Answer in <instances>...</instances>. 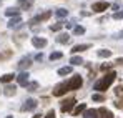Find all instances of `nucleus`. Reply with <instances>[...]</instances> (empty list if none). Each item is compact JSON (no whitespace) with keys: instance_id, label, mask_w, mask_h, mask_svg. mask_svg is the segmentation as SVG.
<instances>
[{"instance_id":"1","label":"nucleus","mask_w":123,"mask_h":118,"mask_svg":"<svg viewBox=\"0 0 123 118\" xmlns=\"http://www.w3.org/2000/svg\"><path fill=\"white\" fill-rule=\"evenodd\" d=\"M115 78H117V73H115V72H108L105 77H102V78L93 85V90H97V92H105V90L113 83Z\"/></svg>"},{"instance_id":"2","label":"nucleus","mask_w":123,"mask_h":118,"mask_svg":"<svg viewBox=\"0 0 123 118\" xmlns=\"http://www.w3.org/2000/svg\"><path fill=\"white\" fill-rule=\"evenodd\" d=\"M82 83H83V80H82L80 75H73L68 81H65V85H67V90H68V92H70V90H78V88L82 87Z\"/></svg>"},{"instance_id":"3","label":"nucleus","mask_w":123,"mask_h":118,"mask_svg":"<svg viewBox=\"0 0 123 118\" xmlns=\"http://www.w3.org/2000/svg\"><path fill=\"white\" fill-rule=\"evenodd\" d=\"M37 100H33V98H28V100H25L23 101V105H22V112H32V110H35L37 108Z\"/></svg>"},{"instance_id":"4","label":"nucleus","mask_w":123,"mask_h":118,"mask_svg":"<svg viewBox=\"0 0 123 118\" xmlns=\"http://www.w3.org/2000/svg\"><path fill=\"white\" fill-rule=\"evenodd\" d=\"M108 7H110V3L102 0V2H95V3L92 5V10H93V12H97V13H102V12H105Z\"/></svg>"},{"instance_id":"5","label":"nucleus","mask_w":123,"mask_h":118,"mask_svg":"<svg viewBox=\"0 0 123 118\" xmlns=\"http://www.w3.org/2000/svg\"><path fill=\"white\" fill-rule=\"evenodd\" d=\"M73 105H75V98H67L62 101L60 105V110L65 113V112H72V108H73Z\"/></svg>"},{"instance_id":"6","label":"nucleus","mask_w":123,"mask_h":118,"mask_svg":"<svg viewBox=\"0 0 123 118\" xmlns=\"http://www.w3.org/2000/svg\"><path fill=\"white\" fill-rule=\"evenodd\" d=\"M52 13H53L52 10H47V12H43L42 15H38V17H35V19L30 20V25H35L37 22H43V20H48L50 17H52Z\"/></svg>"},{"instance_id":"7","label":"nucleus","mask_w":123,"mask_h":118,"mask_svg":"<svg viewBox=\"0 0 123 118\" xmlns=\"http://www.w3.org/2000/svg\"><path fill=\"white\" fill-rule=\"evenodd\" d=\"M28 77H30V75H28L27 72H22L20 75L17 77V83L22 85V87H27V85H28Z\"/></svg>"},{"instance_id":"8","label":"nucleus","mask_w":123,"mask_h":118,"mask_svg":"<svg viewBox=\"0 0 123 118\" xmlns=\"http://www.w3.org/2000/svg\"><path fill=\"white\" fill-rule=\"evenodd\" d=\"M22 25H23V22H22L20 17H13V19L8 22V28H12V30L13 28H20Z\"/></svg>"},{"instance_id":"9","label":"nucleus","mask_w":123,"mask_h":118,"mask_svg":"<svg viewBox=\"0 0 123 118\" xmlns=\"http://www.w3.org/2000/svg\"><path fill=\"white\" fill-rule=\"evenodd\" d=\"M92 45L90 43H82V45H75L73 48H72V53H80V52H85V50H88Z\"/></svg>"},{"instance_id":"10","label":"nucleus","mask_w":123,"mask_h":118,"mask_svg":"<svg viewBox=\"0 0 123 118\" xmlns=\"http://www.w3.org/2000/svg\"><path fill=\"white\" fill-rule=\"evenodd\" d=\"M30 65H32V58H30V57H23V58L18 62V68H20V70H25V68H28Z\"/></svg>"},{"instance_id":"11","label":"nucleus","mask_w":123,"mask_h":118,"mask_svg":"<svg viewBox=\"0 0 123 118\" xmlns=\"http://www.w3.org/2000/svg\"><path fill=\"white\" fill-rule=\"evenodd\" d=\"M32 43H33V47H37V48H43V47L47 45V40L40 38V37H33V38H32Z\"/></svg>"},{"instance_id":"12","label":"nucleus","mask_w":123,"mask_h":118,"mask_svg":"<svg viewBox=\"0 0 123 118\" xmlns=\"http://www.w3.org/2000/svg\"><path fill=\"white\" fill-rule=\"evenodd\" d=\"M5 15H7V17H18V15H20V8H17V7H10V8L5 10Z\"/></svg>"},{"instance_id":"13","label":"nucleus","mask_w":123,"mask_h":118,"mask_svg":"<svg viewBox=\"0 0 123 118\" xmlns=\"http://www.w3.org/2000/svg\"><path fill=\"white\" fill-rule=\"evenodd\" d=\"M97 112H98V118H113V113L110 110H106V108H100Z\"/></svg>"},{"instance_id":"14","label":"nucleus","mask_w":123,"mask_h":118,"mask_svg":"<svg viewBox=\"0 0 123 118\" xmlns=\"http://www.w3.org/2000/svg\"><path fill=\"white\" fill-rule=\"evenodd\" d=\"M15 92H17V88H15L13 85H7V87L3 88V95H7V97H13Z\"/></svg>"},{"instance_id":"15","label":"nucleus","mask_w":123,"mask_h":118,"mask_svg":"<svg viewBox=\"0 0 123 118\" xmlns=\"http://www.w3.org/2000/svg\"><path fill=\"white\" fill-rule=\"evenodd\" d=\"M83 118H98V112L97 110H85Z\"/></svg>"},{"instance_id":"16","label":"nucleus","mask_w":123,"mask_h":118,"mask_svg":"<svg viewBox=\"0 0 123 118\" xmlns=\"http://www.w3.org/2000/svg\"><path fill=\"white\" fill-rule=\"evenodd\" d=\"M57 42H58V43H68V42H70L68 33H62V35H58V37H57Z\"/></svg>"},{"instance_id":"17","label":"nucleus","mask_w":123,"mask_h":118,"mask_svg":"<svg viewBox=\"0 0 123 118\" xmlns=\"http://www.w3.org/2000/svg\"><path fill=\"white\" fill-rule=\"evenodd\" d=\"M13 77H15L13 73H5L3 77H0V81H3V83H10V81L13 80Z\"/></svg>"},{"instance_id":"18","label":"nucleus","mask_w":123,"mask_h":118,"mask_svg":"<svg viewBox=\"0 0 123 118\" xmlns=\"http://www.w3.org/2000/svg\"><path fill=\"white\" fill-rule=\"evenodd\" d=\"M85 110H86V105H85V103H80V105L73 110V115L77 117V115H80V113H82V112H85Z\"/></svg>"},{"instance_id":"19","label":"nucleus","mask_w":123,"mask_h":118,"mask_svg":"<svg viewBox=\"0 0 123 118\" xmlns=\"http://www.w3.org/2000/svg\"><path fill=\"white\" fill-rule=\"evenodd\" d=\"M70 73H72V67H63V68L58 70V75H62V77L63 75H70Z\"/></svg>"},{"instance_id":"20","label":"nucleus","mask_w":123,"mask_h":118,"mask_svg":"<svg viewBox=\"0 0 123 118\" xmlns=\"http://www.w3.org/2000/svg\"><path fill=\"white\" fill-rule=\"evenodd\" d=\"M63 23H65V22H58V23H55V25H50V30H52V32H58V30L63 28Z\"/></svg>"},{"instance_id":"21","label":"nucleus","mask_w":123,"mask_h":118,"mask_svg":"<svg viewBox=\"0 0 123 118\" xmlns=\"http://www.w3.org/2000/svg\"><path fill=\"white\" fill-rule=\"evenodd\" d=\"M98 57H102V58H108V57H111V52L110 50H98Z\"/></svg>"},{"instance_id":"22","label":"nucleus","mask_w":123,"mask_h":118,"mask_svg":"<svg viewBox=\"0 0 123 118\" xmlns=\"http://www.w3.org/2000/svg\"><path fill=\"white\" fill-rule=\"evenodd\" d=\"M55 15H57L58 19H63V17H67V15H68V10H65V8H58V10L55 12Z\"/></svg>"},{"instance_id":"23","label":"nucleus","mask_w":123,"mask_h":118,"mask_svg":"<svg viewBox=\"0 0 123 118\" xmlns=\"http://www.w3.org/2000/svg\"><path fill=\"white\" fill-rule=\"evenodd\" d=\"M37 88H38V83H37V81H32V83L27 85V90H28V92H37Z\"/></svg>"},{"instance_id":"24","label":"nucleus","mask_w":123,"mask_h":118,"mask_svg":"<svg viewBox=\"0 0 123 118\" xmlns=\"http://www.w3.org/2000/svg\"><path fill=\"white\" fill-rule=\"evenodd\" d=\"M32 5H33V0H23V2H22V8H23V10H28Z\"/></svg>"},{"instance_id":"25","label":"nucleus","mask_w":123,"mask_h":118,"mask_svg":"<svg viewBox=\"0 0 123 118\" xmlns=\"http://www.w3.org/2000/svg\"><path fill=\"white\" fill-rule=\"evenodd\" d=\"M70 63H72V65H82L83 60H82V57H72V58H70Z\"/></svg>"},{"instance_id":"26","label":"nucleus","mask_w":123,"mask_h":118,"mask_svg":"<svg viewBox=\"0 0 123 118\" xmlns=\"http://www.w3.org/2000/svg\"><path fill=\"white\" fill-rule=\"evenodd\" d=\"M73 33H75V35H83V33H85V28L80 27V25H77V27H73Z\"/></svg>"},{"instance_id":"27","label":"nucleus","mask_w":123,"mask_h":118,"mask_svg":"<svg viewBox=\"0 0 123 118\" xmlns=\"http://www.w3.org/2000/svg\"><path fill=\"white\" fill-rule=\"evenodd\" d=\"M63 55H62L60 52H53V53H50V60L53 62V60H58V58H62Z\"/></svg>"},{"instance_id":"28","label":"nucleus","mask_w":123,"mask_h":118,"mask_svg":"<svg viewBox=\"0 0 123 118\" xmlns=\"http://www.w3.org/2000/svg\"><path fill=\"white\" fill-rule=\"evenodd\" d=\"M12 55V50H7V52H3V53H0V60H5V58H8Z\"/></svg>"},{"instance_id":"29","label":"nucleus","mask_w":123,"mask_h":118,"mask_svg":"<svg viewBox=\"0 0 123 118\" xmlns=\"http://www.w3.org/2000/svg\"><path fill=\"white\" fill-rule=\"evenodd\" d=\"M103 100H105V97L100 95V93H95L93 95V101H103Z\"/></svg>"},{"instance_id":"30","label":"nucleus","mask_w":123,"mask_h":118,"mask_svg":"<svg viewBox=\"0 0 123 118\" xmlns=\"http://www.w3.org/2000/svg\"><path fill=\"white\" fill-rule=\"evenodd\" d=\"M113 19H115V20H120V19H123V12H117V13L113 15Z\"/></svg>"},{"instance_id":"31","label":"nucleus","mask_w":123,"mask_h":118,"mask_svg":"<svg viewBox=\"0 0 123 118\" xmlns=\"http://www.w3.org/2000/svg\"><path fill=\"white\" fill-rule=\"evenodd\" d=\"M115 93H117V95H122V97H123V87H117Z\"/></svg>"},{"instance_id":"32","label":"nucleus","mask_w":123,"mask_h":118,"mask_svg":"<svg viewBox=\"0 0 123 118\" xmlns=\"http://www.w3.org/2000/svg\"><path fill=\"white\" fill-rule=\"evenodd\" d=\"M45 118H55V112H53V110H50V112L47 113V117H45Z\"/></svg>"},{"instance_id":"33","label":"nucleus","mask_w":123,"mask_h":118,"mask_svg":"<svg viewBox=\"0 0 123 118\" xmlns=\"http://www.w3.org/2000/svg\"><path fill=\"white\" fill-rule=\"evenodd\" d=\"M63 27H67V28H72V27H73V23H72V22H65V23H63Z\"/></svg>"},{"instance_id":"34","label":"nucleus","mask_w":123,"mask_h":118,"mask_svg":"<svg viewBox=\"0 0 123 118\" xmlns=\"http://www.w3.org/2000/svg\"><path fill=\"white\" fill-rule=\"evenodd\" d=\"M35 60H38V62H40V60H43V55H42V53H38V55L35 57Z\"/></svg>"},{"instance_id":"35","label":"nucleus","mask_w":123,"mask_h":118,"mask_svg":"<svg viewBox=\"0 0 123 118\" xmlns=\"http://www.w3.org/2000/svg\"><path fill=\"white\" fill-rule=\"evenodd\" d=\"M117 63H118V65H122V63H123V58H118V60H117Z\"/></svg>"},{"instance_id":"36","label":"nucleus","mask_w":123,"mask_h":118,"mask_svg":"<svg viewBox=\"0 0 123 118\" xmlns=\"http://www.w3.org/2000/svg\"><path fill=\"white\" fill-rule=\"evenodd\" d=\"M42 117V115H33V118H40Z\"/></svg>"},{"instance_id":"37","label":"nucleus","mask_w":123,"mask_h":118,"mask_svg":"<svg viewBox=\"0 0 123 118\" xmlns=\"http://www.w3.org/2000/svg\"><path fill=\"white\" fill-rule=\"evenodd\" d=\"M18 2H20V3H22V2H23V0H18Z\"/></svg>"},{"instance_id":"38","label":"nucleus","mask_w":123,"mask_h":118,"mask_svg":"<svg viewBox=\"0 0 123 118\" xmlns=\"http://www.w3.org/2000/svg\"><path fill=\"white\" fill-rule=\"evenodd\" d=\"M7 118H13V117H7Z\"/></svg>"}]
</instances>
